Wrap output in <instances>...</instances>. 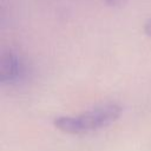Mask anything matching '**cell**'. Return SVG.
<instances>
[{"mask_svg":"<svg viewBox=\"0 0 151 151\" xmlns=\"http://www.w3.org/2000/svg\"><path fill=\"white\" fill-rule=\"evenodd\" d=\"M144 32H145V34H146L147 37L151 38V19H149V20L145 22V25H144Z\"/></svg>","mask_w":151,"mask_h":151,"instance_id":"277c9868","label":"cell"},{"mask_svg":"<svg viewBox=\"0 0 151 151\" xmlns=\"http://www.w3.org/2000/svg\"><path fill=\"white\" fill-rule=\"evenodd\" d=\"M127 0H105V2L109 5V6H112V7H118V6H122L126 2Z\"/></svg>","mask_w":151,"mask_h":151,"instance_id":"3957f363","label":"cell"},{"mask_svg":"<svg viewBox=\"0 0 151 151\" xmlns=\"http://www.w3.org/2000/svg\"><path fill=\"white\" fill-rule=\"evenodd\" d=\"M24 72L20 58L13 52H5L0 57V83L12 84L18 81Z\"/></svg>","mask_w":151,"mask_h":151,"instance_id":"7a4b0ae2","label":"cell"},{"mask_svg":"<svg viewBox=\"0 0 151 151\" xmlns=\"http://www.w3.org/2000/svg\"><path fill=\"white\" fill-rule=\"evenodd\" d=\"M120 113L122 107L119 105L105 104L78 116L55 117L53 125L57 130L67 134H84L112 124L119 118Z\"/></svg>","mask_w":151,"mask_h":151,"instance_id":"6da1fadb","label":"cell"}]
</instances>
